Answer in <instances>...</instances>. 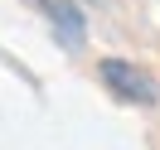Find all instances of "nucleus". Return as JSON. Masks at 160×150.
I'll use <instances>...</instances> for the list:
<instances>
[{"instance_id": "3", "label": "nucleus", "mask_w": 160, "mask_h": 150, "mask_svg": "<svg viewBox=\"0 0 160 150\" xmlns=\"http://www.w3.org/2000/svg\"><path fill=\"white\" fill-rule=\"evenodd\" d=\"M97 5H107V0H97Z\"/></svg>"}, {"instance_id": "1", "label": "nucleus", "mask_w": 160, "mask_h": 150, "mask_svg": "<svg viewBox=\"0 0 160 150\" xmlns=\"http://www.w3.org/2000/svg\"><path fill=\"white\" fill-rule=\"evenodd\" d=\"M97 78L117 102H131V107H155L160 102V82L146 68H136L131 58H97Z\"/></svg>"}, {"instance_id": "2", "label": "nucleus", "mask_w": 160, "mask_h": 150, "mask_svg": "<svg viewBox=\"0 0 160 150\" xmlns=\"http://www.w3.org/2000/svg\"><path fill=\"white\" fill-rule=\"evenodd\" d=\"M34 10L49 20V29H53V39L63 44V49H73L78 53L82 44H88V15H82V5L78 0H29Z\"/></svg>"}]
</instances>
